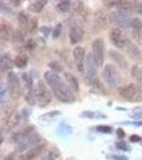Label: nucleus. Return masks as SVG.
<instances>
[{
  "label": "nucleus",
  "instance_id": "1",
  "mask_svg": "<svg viewBox=\"0 0 142 160\" xmlns=\"http://www.w3.org/2000/svg\"><path fill=\"white\" fill-rule=\"evenodd\" d=\"M44 79L46 83L49 86L51 92L55 95V97L59 102L64 104H72L75 102L74 92L71 90V88L63 81L62 78L58 75V73L53 71H47L44 74Z\"/></svg>",
  "mask_w": 142,
  "mask_h": 160
},
{
  "label": "nucleus",
  "instance_id": "2",
  "mask_svg": "<svg viewBox=\"0 0 142 160\" xmlns=\"http://www.w3.org/2000/svg\"><path fill=\"white\" fill-rule=\"evenodd\" d=\"M120 96L129 102H142V91L138 86L134 83L126 84L119 88Z\"/></svg>",
  "mask_w": 142,
  "mask_h": 160
},
{
  "label": "nucleus",
  "instance_id": "3",
  "mask_svg": "<svg viewBox=\"0 0 142 160\" xmlns=\"http://www.w3.org/2000/svg\"><path fill=\"white\" fill-rule=\"evenodd\" d=\"M96 64L93 60L92 53H87L86 57V80L89 84H91L94 88H102L100 82L97 77V71H96Z\"/></svg>",
  "mask_w": 142,
  "mask_h": 160
},
{
  "label": "nucleus",
  "instance_id": "4",
  "mask_svg": "<svg viewBox=\"0 0 142 160\" xmlns=\"http://www.w3.org/2000/svg\"><path fill=\"white\" fill-rule=\"evenodd\" d=\"M7 86L10 97L13 100H18L23 96V87L20 84L19 78L13 72L7 75Z\"/></svg>",
  "mask_w": 142,
  "mask_h": 160
},
{
  "label": "nucleus",
  "instance_id": "5",
  "mask_svg": "<svg viewBox=\"0 0 142 160\" xmlns=\"http://www.w3.org/2000/svg\"><path fill=\"white\" fill-rule=\"evenodd\" d=\"M35 89V96H37V105L40 108H45L51 102V92L48 90L47 86L43 80H38Z\"/></svg>",
  "mask_w": 142,
  "mask_h": 160
},
{
  "label": "nucleus",
  "instance_id": "6",
  "mask_svg": "<svg viewBox=\"0 0 142 160\" xmlns=\"http://www.w3.org/2000/svg\"><path fill=\"white\" fill-rule=\"evenodd\" d=\"M92 57L97 68H102L105 62L106 46L102 38H97L92 43Z\"/></svg>",
  "mask_w": 142,
  "mask_h": 160
},
{
  "label": "nucleus",
  "instance_id": "7",
  "mask_svg": "<svg viewBox=\"0 0 142 160\" xmlns=\"http://www.w3.org/2000/svg\"><path fill=\"white\" fill-rule=\"evenodd\" d=\"M103 78L110 87L115 88L120 84L121 76L119 73V69L114 64L107 63L105 64L104 69H103Z\"/></svg>",
  "mask_w": 142,
  "mask_h": 160
},
{
  "label": "nucleus",
  "instance_id": "8",
  "mask_svg": "<svg viewBox=\"0 0 142 160\" xmlns=\"http://www.w3.org/2000/svg\"><path fill=\"white\" fill-rule=\"evenodd\" d=\"M109 38H110V42L118 48L128 47L130 44V41L128 40L127 35L120 28H112L109 32Z\"/></svg>",
  "mask_w": 142,
  "mask_h": 160
},
{
  "label": "nucleus",
  "instance_id": "9",
  "mask_svg": "<svg viewBox=\"0 0 142 160\" xmlns=\"http://www.w3.org/2000/svg\"><path fill=\"white\" fill-rule=\"evenodd\" d=\"M93 22L94 26L99 30H105L109 27L110 22V15L107 14V12H105L103 9H97L93 14Z\"/></svg>",
  "mask_w": 142,
  "mask_h": 160
},
{
  "label": "nucleus",
  "instance_id": "10",
  "mask_svg": "<svg viewBox=\"0 0 142 160\" xmlns=\"http://www.w3.org/2000/svg\"><path fill=\"white\" fill-rule=\"evenodd\" d=\"M73 57L76 68L78 72L84 73L86 71V50L81 46H77L73 50Z\"/></svg>",
  "mask_w": 142,
  "mask_h": 160
},
{
  "label": "nucleus",
  "instance_id": "11",
  "mask_svg": "<svg viewBox=\"0 0 142 160\" xmlns=\"http://www.w3.org/2000/svg\"><path fill=\"white\" fill-rule=\"evenodd\" d=\"M46 148V144H38L34 148L28 149L27 152H24L23 154L19 155V160H34L35 158H38V156L43 154V152Z\"/></svg>",
  "mask_w": 142,
  "mask_h": 160
},
{
  "label": "nucleus",
  "instance_id": "12",
  "mask_svg": "<svg viewBox=\"0 0 142 160\" xmlns=\"http://www.w3.org/2000/svg\"><path fill=\"white\" fill-rule=\"evenodd\" d=\"M84 29L80 27L79 25H73L71 28H69V43L72 45H77L79 42H81L82 38H84Z\"/></svg>",
  "mask_w": 142,
  "mask_h": 160
},
{
  "label": "nucleus",
  "instance_id": "13",
  "mask_svg": "<svg viewBox=\"0 0 142 160\" xmlns=\"http://www.w3.org/2000/svg\"><path fill=\"white\" fill-rule=\"evenodd\" d=\"M131 35L138 44L142 45V22L139 18H133L130 22Z\"/></svg>",
  "mask_w": 142,
  "mask_h": 160
},
{
  "label": "nucleus",
  "instance_id": "14",
  "mask_svg": "<svg viewBox=\"0 0 142 160\" xmlns=\"http://www.w3.org/2000/svg\"><path fill=\"white\" fill-rule=\"evenodd\" d=\"M41 140V138L38 135H31L30 137H28L27 139H25L23 142H20L19 144H17V148H16V152H23L26 151V149H30L34 146L38 145V142Z\"/></svg>",
  "mask_w": 142,
  "mask_h": 160
},
{
  "label": "nucleus",
  "instance_id": "15",
  "mask_svg": "<svg viewBox=\"0 0 142 160\" xmlns=\"http://www.w3.org/2000/svg\"><path fill=\"white\" fill-rule=\"evenodd\" d=\"M14 61L12 60L11 55L9 52L3 53L0 58V71H1V74H9V72L11 73L12 68L14 66Z\"/></svg>",
  "mask_w": 142,
  "mask_h": 160
},
{
  "label": "nucleus",
  "instance_id": "16",
  "mask_svg": "<svg viewBox=\"0 0 142 160\" xmlns=\"http://www.w3.org/2000/svg\"><path fill=\"white\" fill-rule=\"evenodd\" d=\"M33 131H34V127H32V126L27 127V128H24V129L19 130L18 132H15L14 135L11 137V141L13 142V143L19 144L20 142H23L25 139H27L28 137H30L31 135H32Z\"/></svg>",
  "mask_w": 142,
  "mask_h": 160
},
{
  "label": "nucleus",
  "instance_id": "17",
  "mask_svg": "<svg viewBox=\"0 0 142 160\" xmlns=\"http://www.w3.org/2000/svg\"><path fill=\"white\" fill-rule=\"evenodd\" d=\"M13 34H14V31H13L12 26L6 22H1V24H0V38H1V41H3V42L12 41Z\"/></svg>",
  "mask_w": 142,
  "mask_h": 160
},
{
  "label": "nucleus",
  "instance_id": "18",
  "mask_svg": "<svg viewBox=\"0 0 142 160\" xmlns=\"http://www.w3.org/2000/svg\"><path fill=\"white\" fill-rule=\"evenodd\" d=\"M12 43H13V46L15 48H18L20 49L22 47H25L26 46V40H25V32L20 29H17L14 31V34H13V38H12Z\"/></svg>",
  "mask_w": 142,
  "mask_h": 160
},
{
  "label": "nucleus",
  "instance_id": "19",
  "mask_svg": "<svg viewBox=\"0 0 142 160\" xmlns=\"http://www.w3.org/2000/svg\"><path fill=\"white\" fill-rule=\"evenodd\" d=\"M109 55H110V58H112L113 61H114L121 68L127 69L128 64H127V61H126L125 57H124L123 55H121V53L117 50H110Z\"/></svg>",
  "mask_w": 142,
  "mask_h": 160
},
{
  "label": "nucleus",
  "instance_id": "20",
  "mask_svg": "<svg viewBox=\"0 0 142 160\" xmlns=\"http://www.w3.org/2000/svg\"><path fill=\"white\" fill-rule=\"evenodd\" d=\"M64 78H65V81L68 83V86L71 88V90L75 93H78L80 90H79V82L77 80L76 77L74 76L72 73L69 72H65L64 73Z\"/></svg>",
  "mask_w": 142,
  "mask_h": 160
},
{
  "label": "nucleus",
  "instance_id": "21",
  "mask_svg": "<svg viewBox=\"0 0 142 160\" xmlns=\"http://www.w3.org/2000/svg\"><path fill=\"white\" fill-rule=\"evenodd\" d=\"M47 4L46 0H38V1H32L30 2L29 7H28V11L31 13H40L43 11V9Z\"/></svg>",
  "mask_w": 142,
  "mask_h": 160
},
{
  "label": "nucleus",
  "instance_id": "22",
  "mask_svg": "<svg viewBox=\"0 0 142 160\" xmlns=\"http://www.w3.org/2000/svg\"><path fill=\"white\" fill-rule=\"evenodd\" d=\"M29 19H30V16L28 13H26L25 11H22L18 13V15H17V20H18V26H19L20 30L26 31L28 22H29Z\"/></svg>",
  "mask_w": 142,
  "mask_h": 160
},
{
  "label": "nucleus",
  "instance_id": "23",
  "mask_svg": "<svg viewBox=\"0 0 142 160\" xmlns=\"http://www.w3.org/2000/svg\"><path fill=\"white\" fill-rule=\"evenodd\" d=\"M28 61H29V58H28V56L26 55L24 52H20L18 55L16 56V58H15L14 60V64L16 68H24L26 66L28 65Z\"/></svg>",
  "mask_w": 142,
  "mask_h": 160
},
{
  "label": "nucleus",
  "instance_id": "24",
  "mask_svg": "<svg viewBox=\"0 0 142 160\" xmlns=\"http://www.w3.org/2000/svg\"><path fill=\"white\" fill-rule=\"evenodd\" d=\"M38 28V20L37 17L32 16L30 17L29 19V22H28V26H27V29H26V32H28L29 34H33V33L37 32Z\"/></svg>",
  "mask_w": 142,
  "mask_h": 160
},
{
  "label": "nucleus",
  "instance_id": "25",
  "mask_svg": "<svg viewBox=\"0 0 142 160\" xmlns=\"http://www.w3.org/2000/svg\"><path fill=\"white\" fill-rule=\"evenodd\" d=\"M22 79L24 81V86L28 91H31L33 90V78L30 76L29 73H23L22 74Z\"/></svg>",
  "mask_w": 142,
  "mask_h": 160
},
{
  "label": "nucleus",
  "instance_id": "26",
  "mask_svg": "<svg viewBox=\"0 0 142 160\" xmlns=\"http://www.w3.org/2000/svg\"><path fill=\"white\" fill-rule=\"evenodd\" d=\"M25 100L29 106H34L37 104V96H35V89L28 91L25 95Z\"/></svg>",
  "mask_w": 142,
  "mask_h": 160
},
{
  "label": "nucleus",
  "instance_id": "27",
  "mask_svg": "<svg viewBox=\"0 0 142 160\" xmlns=\"http://www.w3.org/2000/svg\"><path fill=\"white\" fill-rule=\"evenodd\" d=\"M71 6H72V2L71 1H68V0H63V1H59L57 3V10L60 12H63V13H66L69 11L71 9Z\"/></svg>",
  "mask_w": 142,
  "mask_h": 160
},
{
  "label": "nucleus",
  "instance_id": "28",
  "mask_svg": "<svg viewBox=\"0 0 142 160\" xmlns=\"http://www.w3.org/2000/svg\"><path fill=\"white\" fill-rule=\"evenodd\" d=\"M59 157H60V152L56 148H53L46 154V156L44 157L43 160H56V159H58Z\"/></svg>",
  "mask_w": 142,
  "mask_h": 160
},
{
  "label": "nucleus",
  "instance_id": "29",
  "mask_svg": "<svg viewBox=\"0 0 142 160\" xmlns=\"http://www.w3.org/2000/svg\"><path fill=\"white\" fill-rule=\"evenodd\" d=\"M48 66H49L50 71H53L56 72V73H60V72H63L64 71V68L61 65L59 62L57 61H51L48 63Z\"/></svg>",
  "mask_w": 142,
  "mask_h": 160
},
{
  "label": "nucleus",
  "instance_id": "30",
  "mask_svg": "<svg viewBox=\"0 0 142 160\" xmlns=\"http://www.w3.org/2000/svg\"><path fill=\"white\" fill-rule=\"evenodd\" d=\"M128 49H129V53H130L131 58L140 59V51H139V49L136 47L135 45H133V44L130 43L129 46H128Z\"/></svg>",
  "mask_w": 142,
  "mask_h": 160
},
{
  "label": "nucleus",
  "instance_id": "31",
  "mask_svg": "<svg viewBox=\"0 0 142 160\" xmlns=\"http://www.w3.org/2000/svg\"><path fill=\"white\" fill-rule=\"evenodd\" d=\"M131 12L142 14V2L139 1H131Z\"/></svg>",
  "mask_w": 142,
  "mask_h": 160
},
{
  "label": "nucleus",
  "instance_id": "32",
  "mask_svg": "<svg viewBox=\"0 0 142 160\" xmlns=\"http://www.w3.org/2000/svg\"><path fill=\"white\" fill-rule=\"evenodd\" d=\"M96 130L103 133H111L112 127H110V126H105V125H99L96 127Z\"/></svg>",
  "mask_w": 142,
  "mask_h": 160
},
{
  "label": "nucleus",
  "instance_id": "33",
  "mask_svg": "<svg viewBox=\"0 0 142 160\" xmlns=\"http://www.w3.org/2000/svg\"><path fill=\"white\" fill-rule=\"evenodd\" d=\"M61 32H62V25L61 24L56 25V27L53 30V38H58L61 35Z\"/></svg>",
  "mask_w": 142,
  "mask_h": 160
},
{
  "label": "nucleus",
  "instance_id": "34",
  "mask_svg": "<svg viewBox=\"0 0 142 160\" xmlns=\"http://www.w3.org/2000/svg\"><path fill=\"white\" fill-rule=\"evenodd\" d=\"M60 114V112L59 111H53V112H48V113H45V114H42L43 117H40V120H44V118H55L57 115Z\"/></svg>",
  "mask_w": 142,
  "mask_h": 160
},
{
  "label": "nucleus",
  "instance_id": "35",
  "mask_svg": "<svg viewBox=\"0 0 142 160\" xmlns=\"http://www.w3.org/2000/svg\"><path fill=\"white\" fill-rule=\"evenodd\" d=\"M115 146H117V148L122 149V151H128V149H129V148L127 146V144H126L124 141L117 142V143H115Z\"/></svg>",
  "mask_w": 142,
  "mask_h": 160
},
{
  "label": "nucleus",
  "instance_id": "36",
  "mask_svg": "<svg viewBox=\"0 0 142 160\" xmlns=\"http://www.w3.org/2000/svg\"><path fill=\"white\" fill-rule=\"evenodd\" d=\"M108 159H113V160H128L127 157L125 156H119V155H107Z\"/></svg>",
  "mask_w": 142,
  "mask_h": 160
},
{
  "label": "nucleus",
  "instance_id": "37",
  "mask_svg": "<svg viewBox=\"0 0 142 160\" xmlns=\"http://www.w3.org/2000/svg\"><path fill=\"white\" fill-rule=\"evenodd\" d=\"M117 135L119 137V139H121V140H123V139L125 138V132H124V130L122 129V128H118Z\"/></svg>",
  "mask_w": 142,
  "mask_h": 160
},
{
  "label": "nucleus",
  "instance_id": "38",
  "mask_svg": "<svg viewBox=\"0 0 142 160\" xmlns=\"http://www.w3.org/2000/svg\"><path fill=\"white\" fill-rule=\"evenodd\" d=\"M15 158H16V154L11 153V154H8L3 158V160H15Z\"/></svg>",
  "mask_w": 142,
  "mask_h": 160
},
{
  "label": "nucleus",
  "instance_id": "39",
  "mask_svg": "<svg viewBox=\"0 0 142 160\" xmlns=\"http://www.w3.org/2000/svg\"><path fill=\"white\" fill-rule=\"evenodd\" d=\"M129 140L131 142H139V141H141V137H139L137 135H133L129 137Z\"/></svg>",
  "mask_w": 142,
  "mask_h": 160
}]
</instances>
